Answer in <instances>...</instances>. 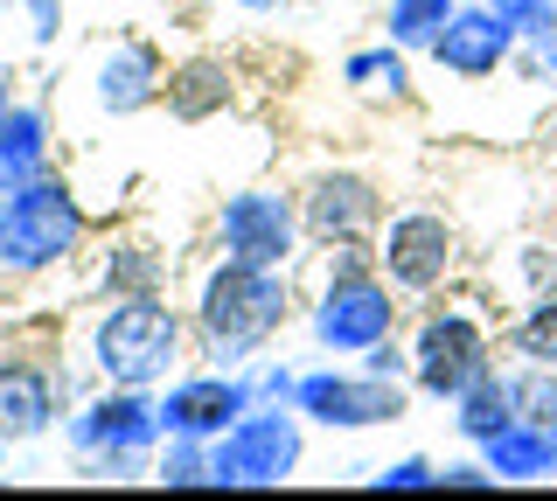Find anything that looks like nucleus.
Returning <instances> with one entry per match:
<instances>
[{"instance_id": "nucleus-1", "label": "nucleus", "mask_w": 557, "mask_h": 501, "mask_svg": "<svg viewBox=\"0 0 557 501\" xmlns=\"http://www.w3.org/2000/svg\"><path fill=\"white\" fill-rule=\"evenodd\" d=\"M286 314H293L286 265H244V258H223V265L202 279V292H196V327H202L209 355H223V362L251 355L265 335L286 327Z\"/></svg>"}, {"instance_id": "nucleus-2", "label": "nucleus", "mask_w": 557, "mask_h": 501, "mask_svg": "<svg viewBox=\"0 0 557 501\" xmlns=\"http://www.w3.org/2000/svg\"><path fill=\"white\" fill-rule=\"evenodd\" d=\"M391 279L362 258L356 245H342V258L327 265V279H321V292H313V314H307V327H313V341L321 349H335V355H370L376 341H391L397 335V300H391Z\"/></svg>"}, {"instance_id": "nucleus-3", "label": "nucleus", "mask_w": 557, "mask_h": 501, "mask_svg": "<svg viewBox=\"0 0 557 501\" xmlns=\"http://www.w3.org/2000/svg\"><path fill=\"white\" fill-rule=\"evenodd\" d=\"M182 362V321L174 306H161L153 292H126L98 327H91V370L104 384H126V390H153L174 376Z\"/></svg>"}, {"instance_id": "nucleus-4", "label": "nucleus", "mask_w": 557, "mask_h": 501, "mask_svg": "<svg viewBox=\"0 0 557 501\" xmlns=\"http://www.w3.org/2000/svg\"><path fill=\"white\" fill-rule=\"evenodd\" d=\"M84 245V202L63 175H35L0 196V272H49Z\"/></svg>"}, {"instance_id": "nucleus-5", "label": "nucleus", "mask_w": 557, "mask_h": 501, "mask_svg": "<svg viewBox=\"0 0 557 501\" xmlns=\"http://www.w3.org/2000/svg\"><path fill=\"white\" fill-rule=\"evenodd\" d=\"M300 411L293 404H265V411H244V418L209 439V466H216V488H286L300 474Z\"/></svg>"}, {"instance_id": "nucleus-6", "label": "nucleus", "mask_w": 557, "mask_h": 501, "mask_svg": "<svg viewBox=\"0 0 557 501\" xmlns=\"http://www.w3.org/2000/svg\"><path fill=\"white\" fill-rule=\"evenodd\" d=\"M495 370V335H487V321L474 306H432L425 321H418L411 335V384L425 397H440L453 404L474 376Z\"/></svg>"}, {"instance_id": "nucleus-7", "label": "nucleus", "mask_w": 557, "mask_h": 501, "mask_svg": "<svg viewBox=\"0 0 557 501\" xmlns=\"http://www.w3.org/2000/svg\"><path fill=\"white\" fill-rule=\"evenodd\" d=\"M293 411L327 431H370V425H405L411 390L405 376H376V370H307L300 390H293Z\"/></svg>"}, {"instance_id": "nucleus-8", "label": "nucleus", "mask_w": 557, "mask_h": 501, "mask_svg": "<svg viewBox=\"0 0 557 501\" xmlns=\"http://www.w3.org/2000/svg\"><path fill=\"white\" fill-rule=\"evenodd\" d=\"M153 439H168L161 404H147V390H126V384H112L104 397H91V404L70 418V446H77L98 474H112V480H126Z\"/></svg>"}, {"instance_id": "nucleus-9", "label": "nucleus", "mask_w": 557, "mask_h": 501, "mask_svg": "<svg viewBox=\"0 0 557 501\" xmlns=\"http://www.w3.org/2000/svg\"><path fill=\"white\" fill-rule=\"evenodd\" d=\"M376 272L397 292H440L460 272V230L440 210H397L376 237Z\"/></svg>"}, {"instance_id": "nucleus-10", "label": "nucleus", "mask_w": 557, "mask_h": 501, "mask_svg": "<svg viewBox=\"0 0 557 501\" xmlns=\"http://www.w3.org/2000/svg\"><path fill=\"white\" fill-rule=\"evenodd\" d=\"M300 202L278 196V188H244V196L223 202L216 216V245L223 258H244V265H293L300 251Z\"/></svg>"}, {"instance_id": "nucleus-11", "label": "nucleus", "mask_w": 557, "mask_h": 501, "mask_svg": "<svg viewBox=\"0 0 557 501\" xmlns=\"http://www.w3.org/2000/svg\"><path fill=\"white\" fill-rule=\"evenodd\" d=\"M300 223L321 245H362L383 223V188L370 175H356V167H321L300 196Z\"/></svg>"}, {"instance_id": "nucleus-12", "label": "nucleus", "mask_w": 557, "mask_h": 501, "mask_svg": "<svg viewBox=\"0 0 557 501\" xmlns=\"http://www.w3.org/2000/svg\"><path fill=\"white\" fill-rule=\"evenodd\" d=\"M516 28L502 22L487 0H467V8H453V22L440 28V42L425 49L440 71L453 77H467V84H481V77H502V63H516Z\"/></svg>"}, {"instance_id": "nucleus-13", "label": "nucleus", "mask_w": 557, "mask_h": 501, "mask_svg": "<svg viewBox=\"0 0 557 501\" xmlns=\"http://www.w3.org/2000/svg\"><path fill=\"white\" fill-rule=\"evenodd\" d=\"M258 384H244V376L216 370V376H188V384H174L161 397V431H182V439H223L244 411H251Z\"/></svg>"}, {"instance_id": "nucleus-14", "label": "nucleus", "mask_w": 557, "mask_h": 501, "mask_svg": "<svg viewBox=\"0 0 557 501\" xmlns=\"http://www.w3.org/2000/svg\"><path fill=\"white\" fill-rule=\"evenodd\" d=\"M161 91H168V71H161V57H153L147 42H119V49H104L98 71H91V98H98V112H112V118L147 112Z\"/></svg>"}, {"instance_id": "nucleus-15", "label": "nucleus", "mask_w": 557, "mask_h": 501, "mask_svg": "<svg viewBox=\"0 0 557 501\" xmlns=\"http://www.w3.org/2000/svg\"><path fill=\"white\" fill-rule=\"evenodd\" d=\"M63 404V384L35 362H0V446H22V439H42L49 418Z\"/></svg>"}, {"instance_id": "nucleus-16", "label": "nucleus", "mask_w": 557, "mask_h": 501, "mask_svg": "<svg viewBox=\"0 0 557 501\" xmlns=\"http://www.w3.org/2000/svg\"><path fill=\"white\" fill-rule=\"evenodd\" d=\"M481 460L495 466V480H550L557 474V431L544 418H516L509 431H495V439L481 446Z\"/></svg>"}, {"instance_id": "nucleus-17", "label": "nucleus", "mask_w": 557, "mask_h": 501, "mask_svg": "<svg viewBox=\"0 0 557 501\" xmlns=\"http://www.w3.org/2000/svg\"><path fill=\"white\" fill-rule=\"evenodd\" d=\"M35 175H49V112L8 105V118H0V196L28 188Z\"/></svg>"}, {"instance_id": "nucleus-18", "label": "nucleus", "mask_w": 557, "mask_h": 501, "mask_svg": "<svg viewBox=\"0 0 557 501\" xmlns=\"http://www.w3.org/2000/svg\"><path fill=\"white\" fill-rule=\"evenodd\" d=\"M509 425H516V390H509V376H502V370L474 376V384L453 397V431H460L467 446H487L495 431H509Z\"/></svg>"}, {"instance_id": "nucleus-19", "label": "nucleus", "mask_w": 557, "mask_h": 501, "mask_svg": "<svg viewBox=\"0 0 557 501\" xmlns=\"http://www.w3.org/2000/svg\"><path fill=\"white\" fill-rule=\"evenodd\" d=\"M411 49H397V42H376V49H356V57L342 63V84L356 98H370V105H405L411 98Z\"/></svg>"}, {"instance_id": "nucleus-20", "label": "nucleus", "mask_w": 557, "mask_h": 501, "mask_svg": "<svg viewBox=\"0 0 557 501\" xmlns=\"http://www.w3.org/2000/svg\"><path fill=\"white\" fill-rule=\"evenodd\" d=\"M223 98H231V77H223L216 57H202V63H188V71L168 77V112L174 118H209V112H223Z\"/></svg>"}, {"instance_id": "nucleus-21", "label": "nucleus", "mask_w": 557, "mask_h": 501, "mask_svg": "<svg viewBox=\"0 0 557 501\" xmlns=\"http://www.w3.org/2000/svg\"><path fill=\"white\" fill-rule=\"evenodd\" d=\"M509 349L522 355V362H544V370H557V292H536L530 306L509 321Z\"/></svg>"}, {"instance_id": "nucleus-22", "label": "nucleus", "mask_w": 557, "mask_h": 501, "mask_svg": "<svg viewBox=\"0 0 557 501\" xmlns=\"http://www.w3.org/2000/svg\"><path fill=\"white\" fill-rule=\"evenodd\" d=\"M453 8H460V0H391L383 28H391L397 49H432V42H440V28L453 22Z\"/></svg>"}, {"instance_id": "nucleus-23", "label": "nucleus", "mask_w": 557, "mask_h": 501, "mask_svg": "<svg viewBox=\"0 0 557 501\" xmlns=\"http://www.w3.org/2000/svg\"><path fill=\"white\" fill-rule=\"evenodd\" d=\"M153 480H161V488H216L209 439H182V431H168V453H161V466H153Z\"/></svg>"}, {"instance_id": "nucleus-24", "label": "nucleus", "mask_w": 557, "mask_h": 501, "mask_svg": "<svg viewBox=\"0 0 557 501\" xmlns=\"http://www.w3.org/2000/svg\"><path fill=\"white\" fill-rule=\"evenodd\" d=\"M509 390H516V418H557V370L522 362V370H509Z\"/></svg>"}, {"instance_id": "nucleus-25", "label": "nucleus", "mask_w": 557, "mask_h": 501, "mask_svg": "<svg viewBox=\"0 0 557 501\" xmlns=\"http://www.w3.org/2000/svg\"><path fill=\"white\" fill-rule=\"evenodd\" d=\"M487 8H495L516 36H550L557 28V0H487Z\"/></svg>"}, {"instance_id": "nucleus-26", "label": "nucleus", "mask_w": 557, "mask_h": 501, "mask_svg": "<svg viewBox=\"0 0 557 501\" xmlns=\"http://www.w3.org/2000/svg\"><path fill=\"white\" fill-rule=\"evenodd\" d=\"M370 488H440V460H425V453H405V460L376 466V474H370Z\"/></svg>"}, {"instance_id": "nucleus-27", "label": "nucleus", "mask_w": 557, "mask_h": 501, "mask_svg": "<svg viewBox=\"0 0 557 501\" xmlns=\"http://www.w3.org/2000/svg\"><path fill=\"white\" fill-rule=\"evenodd\" d=\"M516 71L530 84H557V28L550 36H522L516 42Z\"/></svg>"}, {"instance_id": "nucleus-28", "label": "nucleus", "mask_w": 557, "mask_h": 501, "mask_svg": "<svg viewBox=\"0 0 557 501\" xmlns=\"http://www.w3.org/2000/svg\"><path fill=\"white\" fill-rule=\"evenodd\" d=\"M440 488H502V480H495V466H487V460H446L440 466Z\"/></svg>"}, {"instance_id": "nucleus-29", "label": "nucleus", "mask_w": 557, "mask_h": 501, "mask_svg": "<svg viewBox=\"0 0 557 501\" xmlns=\"http://www.w3.org/2000/svg\"><path fill=\"white\" fill-rule=\"evenodd\" d=\"M362 370H376V376H411V349H397V335H391V341H376V349L362 355Z\"/></svg>"}, {"instance_id": "nucleus-30", "label": "nucleus", "mask_w": 557, "mask_h": 501, "mask_svg": "<svg viewBox=\"0 0 557 501\" xmlns=\"http://www.w3.org/2000/svg\"><path fill=\"white\" fill-rule=\"evenodd\" d=\"M57 28H63V0H28V36L57 42Z\"/></svg>"}, {"instance_id": "nucleus-31", "label": "nucleus", "mask_w": 557, "mask_h": 501, "mask_svg": "<svg viewBox=\"0 0 557 501\" xmlns=\"http://www.w3.org/2000/svg\"><path fill=\"white\" fill-rule=\"evenodd\" d=\"M293 390H300V376H293L286 362H278V370H265V376H258V397H265V404H293Z\"/></svg>"}, {"instance_id": "nucleus-32", "label": "nucleus", "mask_w": 557, "mask_h": 501, "mask_svg": "<svg viewBox=\"0 0 557 501\" xmlns=\"http://www.w3.org/2000/svg\"><path fill=\"white\" fill-rule=\"evenodd\" d=\"M8 105H14V91H8V71H0V118H8Z\"/></svg>"}, {"instance_id": "nucleus-33", "label": "nucleus", "mask_w": 557, "mask_h": 501, "mask_svg": "<svg viewBox=\"0 0 557 501\" xmlns=\"http://www.w3.org/2000/svg\"><path fill=\"white\" fill-rule=\"evenodd\" d=\"M0 466H8V446H0Z\"/></svg>"}]
</instances>
